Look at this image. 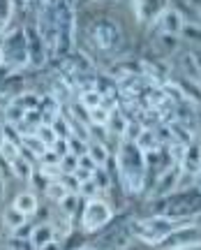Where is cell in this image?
<instances>
[{"instance_id":"14","label":"cell","mask_w":201,"mask_h":250,"mask_svg":"<svg viewBox=\"0 0 201 250\" xmlns=\"http://www.w3.org/2000/svg\"><path fill=\"white\" fill-rule=\"evenodd\" d=\"M178 62H181L183 79L192 81V83H199L201 86V74H199V65H197V56H194V51H183V54L178 56Z\"/></svg>"},{"instance_id":"24","label":"cell","mask_w":201,"mask_h":250,"mask_svg":"<svg viewBox=\"0 0 201 250\" xmlns=\"http://www.w3.org/2000/svg\"><path fill=\"white\" fill-rule=\"evenodd\" d=\"M70 190L62 186L60 179H49L46 181V186H44V195H46V199H53V202H60V199H65V195H67Z\"/></svg>"},{"instance_id":"23","label":"cell","mask_w":201,"mask_h":250,"mask_svg":"<svg viewBox=\"0 0 201 250\" xmlns=\"http://www.w3.org/2000/svg\"><path fill=\"white\" fill-rule=\"evenodd\" d=\"M106 127H109L114 134H118V137H125V130H127V118L121 114V109H111V111H109Z\"/></svg>"},{"instance_id":"38","label":"cell","mask_w":201,"mask_h":250,"mask_svg":"<svg viewBox=\"0 0 201 250\" xmlns=\"http://www.w3.org/2000/svg\"><path fill=\"white\" fill-rule=\"evenodd\" d=\"M0 142H2V125H0Z\"/></svg>"},{"instance_id":"12","label":"cell","mask_w":201,"mask_h":250,"mask_svg":"<svg viewBox=\"0 0 201 250\" xmlns=\"http://www.w3.org/2000/svg\"><path fill=\"white\" fill-rule=\"evenodd\" d=\"M166 7H171V0H134L137 21L141 23H155Z\"/></svg>"},{"instance_id":"21","label":"cell","mask_w":201,"mask_h":250,"mask_svg":"<svg viewBox=\"0 0 201 250\" xmlns=\"http://www.w3.org/2000/svg\"><path fill=\"white\" fill-rule=\"evenodd\" d=\"M86 153L90 155V160L95 162L97 167H106V162H109V151H106V146L102 142H88V148Z\"/></svg>"},{"instance_id":"3","label":"cell","mask_w":201,"mask_h":250,"mask_svg":"<svg viewBox=\"0 0 201 250\" xmlns=\"http://www.w3.org/2000/svg\"><path fill=\"white\" fill-rule=\"evenodd\" d=\"M88 40L102 56H114L122 46V28L111 17H100L88 26Z\"/></svg>"},{"instance_id":"8","label":"cell","mask_w":201,"mask_h":250,"mask_svg":"<svg viewBox=\"0 0 201 250\" xmlns=\"http://www.w3.org/2000/svg\"><path fill=\"white\" fill-rule=\"evenodd\" d=\"M201 243V225H176L174 232L160 243V250H181Z\"/></svg>"},{"instance_id":"6","label":"cell","mask_w":201,"mask_h":250,"mask_svg":"<svg viewBox=\"0 0 201 250\" xmlns=\"http://www.w3.org/2000/svg\"><path fill=\"white\" fill-rule=\"evenodd\" d=\"M111 206L106 204L104 199L100 197H93V199H86L83 202V213H81V229L88 234H95L100 229H104L106 225L111 223Z\"/></svg>"},{"instance_id":"30","label":"cell","mask_w":201,"mask_h":250,"mask_svg":"<svg viewBox=\"0 0 201 250\" xmlns=\"http://www.w3.org/2000/svg\"><path fill=\"white\" fill-rule=\"evenodd\" d=\"M187 5L194 9V14L201 19V0H187Z\"/></svg>"},{"instance_id":"25","label":"cell","mask_w":201,"mask_h":250,"mask_svg":"<svg viewBox=\"0 0 201 250\" xmlns=\"http://www.w3.org/2000/svg\"><path fill=\"white\" fill-rule=\"evenodd\" d=\"M58 204H60L62 213L70 215V218H74V215H77V208H79V204H81V199L77 197V192H67V195H65V199H60Z\"/></svg>"},{"instance_id":"28","label":"cell","mask_w":201,"mask_h":250,"mask_svg":"<svg viewBox=\"0 0 201 250\" xmlns=\"http://www.w3.org/2000/svg\"><path fill=\"white\" fill-rule=\"evenodd\" d=\"M12 12H14L12 0H0V35L7 33V26L12 21Z\"/></svg>"},{"instance_id":"4","label":"cell","mask_w":201,"mask_h":250,"mask_svg":"<svg viewBox=\"0 0 201 250\" xmlns=\"http://www.w3.org/2000/svg\"><path fill=\"white\" fill-rule=\"evenodd\" d=\"M176 220L166 218V215H148V218H139V220H130V234L134 239H139L150 246H160L169 234L174 232Z\"/></svg>"},{"instance_id":"19","label":"cell","mask_w":201,"mask_h":250,"mask_svg":"<svg viewBox=\"0 0 201 250\" xmlns=\"http://www.w3.org/2000/svg\"><path fill=\"white\" fill-rule=\"evenodd\" d=\"M14 208L17 211H21L23 215H35L37 213V206H40V202H37V195L35 192H21V195H17V199H14Z\"/></svg>"},{"instance_id":"26","label":"cell","mask_w":201,"mask_h":250,"mask_svg":"<svg viewBox=\"0 0 201 250\" xmlns=\"http://www.w3.org/2000/svg\"><path fill=\"white\" fill-rule=\"evenodd\" d=\"M155 46H158V51H164V54H176V49H178V37H171V35H164V33H158Z\"/></svg>"},{"instance_id":"39","label":"cell","mask_w":201,"mask_h":250,"mask_svg":"<svg viewBox=\"0 0 201 250\" xmlns=\"http://www.w3.org/2000/svg\"><path fill=\"white\" fill-rule=\"evenodd\" d=\"M199 218H201V215H199Z\"/></svg>"},{"instance_id":"16","label":"cell","mask_w":201,"mask_h":250,"mask_svg":"<svg viewBox=\"0 0 201 250\" xmlns=\"http://www.w3.org/2000/svg\"><path fill=\"white\" fill-rule=\"evenodd\" d=\"M9 171H12V176L19 181H30L33 179V165L28 162V158L23 153H19L17 158H12L9 160Z\"/></svg>"},{"instance_id":"34","label":"cell","mask_w":201,"mask_h":250,"mask_svg":"<svg viewBox=\"0 0 201 250\" xmlns=\"http://www.w3.org/2000/svg\"><path fill=\"white\" fill-rule=\"evenodd\" d=\"M194 56H197V65H199V74H201V51H194Z\"/></svg>"},{"instance_id":"7","label":"cell","mask_w":201,"mask_h":250,"mask_svg":"<svg viewBox=\"0 0 201 250\" xmlns=\"http://www.w3.org/2000/svg\"><path fill=\"white\" fill-rule=\"evenodd\" d=\"M183 167L181 162H174L169 165L164 171H160L155 183H153V190H150V199H164V197L174 195L178 186H181V179H183Z\"/></svg>"},{"instance_id":"22","label":"cell","mask_w":201,"mask_h":250,"mask_svg":"<svg viewBox=\"0 0 201 250\" xmlns=\"http://www.w3.org/2000/svg\"><path fill=\"white\" fill-rule=\"evenodd\" d=\"M79 104L90 111V109H95V107H102V104H104V100H102V93H100L97 88H86V90H81Z\"/></svg>"},{"instance_id":"15","label":"cell","mask_w":201,"mask_h":250,"mask_svg":"<svg viewBox=\"0 0 201 250\" xmlns=\"http://www.w3.org/2000/svg\"><path fill=\"white\" fill-rule=\"evenodd\" d=\"M56 239V232H53V227H51V223H42V225H37L35 229L30 232V246L35 250H40V248H44L49 241H53Z\"/></svg>"},{"instance_id":"13","label":"cell","mask_w":201,"mask_h":250,"mask_svg":"<svg viewBox=\"0 0 201 250\" xmlns=\"http://www.w3.org/2000/svg\"><path fill=\"white\" fill-rule=\"evenodd\" d=\"M181 167H183V174L187 176H199L201 174V144H187L185 148V155L181 160Z\"/></svg>"},{"instance_id":"5","label":"cell","mask_w":201,"mask_h":250,"mask_svg":"<svg viewBox=\"0 0 201 250\" xmlns=\"http://www.w3.org/2000/svg\"><path fill=\"white\" fill-rule=\"evenodd\" d=\"M5 56V65L9 72H21L30 67V56H28V42L23 28L5 33V44L0 46Z\"/></svg>"},{"instance_id":"37","label":"cell","mask_w":201,"mask_h":250,"mask_svg":"<svg viewBox=\"0 0 201 250\" xmlns=\"http://www.w3.org/2000/svg\"><path fill=\"white\" fill-rule=\"evenodd\" d=\"M197 190L201 192V174H199V183H197Z\"/></svg>"},{"instance_id":"10","label":"cell","mask_w":201,"mask_h":250,"mask_svg":"<svg viewBox=\"0 0 201 250\" xmlns=\"http://www.w3.org/2000/svg\"><path fill=\"white\" fill-rule=\"evenodd\" d=\"M26 33V42H28V56H30V67H42L44 62L49 61V51H46V44H44L42 35L37 30L35 23L23 28Z\"/></svg>"},{"instance_id":"17","label":"cell","mask_w":201,"mask_h":250,"mask_svg":"<svg viewBox=\"0 0 201 250\" xmlns=\"http://www.w3.org/2000/svg\"><path fill=\"white\" fill-rule=\"evenodd\" d=\"M28 223V215H23L21 211H17L14 206H9V208H5L2 211V225L7 227V232L17 234L19 229H23Z\"/></svg>"},{"instance_id":"11","label":"cell","mask_w":201,"mask_h":250,"mask_svg":"<svg viewBox=\"0 0 201 250\" xmlns=\"http://www.w3.org/2000/svg\"><path fill=\"white\" fill-rule=\"evenodd\" d=\"M185 17L181 9L176 7H166L162 14L158 17L155 26H158V33H164V35H171V37H181L185 30Z\"/></svg>"},{"instance_id":"35","label":"cell","mask_w":201,"mask_h":250,"mask_svg":"<svg viewBox=\"0 0 201 250\" xmlns=\"http://www.w3.org/2000/svg\"><path fill=\"white\" fill-rule=\"evenodd\" d=\"M77 250H97L95 246H81V248H77Z\"/></svg>"},{"instance_id":"33","label":"cell","mask_w":201,"mask_h":250,"mask_svg":"<svg viewBox=\"0 0 201 250\" xmlns=\"http://www.w3.org/2000/svg\"><path fill=\"white\" fill-rule=\"evenodd\" d=\"M181 250H201V243H194V246H187V248H181Z\"/></svg>"},{"instance_id":"9","label":"cell","mask_w":201,"mask_h":250,"mask_svg":"<svg viewBox=\"0 0 201 250\" xmlns=\"http://www.w3.org/2000/svg\"><path fill=\"white\" fill-rule=\"evenodd\" d=\"M130 223L125 225H114V227H109L100 239H97L95 248L97 250H122L130 246Z\"/></svg>"},{"instance_id":"2","label":"cell","mask_w":201,"mask_h":250,"mask_svg":"<svg viewBox=\"0 0 201 250\" xmlns=\"http://www.w3.org/2000/svg\"><path fill=\"white\" fill-rule=\"evenodd\" d=\"M158 202V213L166 215L176 223L181 220H190V218H199L201 215V192L199 190H176L174 195L164 197V199H153Z\"/></svg>"},{"instance_id":"32","label":"cell","mask_w":201,"mask_h":250,"mask_svg":"<svg viewBox=\"0 0 201 250\" xmlns=\"http://www.w3.org/2000/svg\"><path fill=\"white\" fill-rule=\"evenodd\" d=\"M5 176H2V174H0V199H2V197H5Z\"/></svg>"},{"instance_id":"36","label":"cell","mask_w":201,"mask_h":250,"mask_svg":"<svg viewBox=\"0 0 201 250\" xmlns=\"http://www.w3.org/2000/svg\"><path fill=\"white\" fill-rule=\"evenodd\" d=\"M5 65V56H2V49H0V67Z\"/></svg>"},{"instance_id":"1","label":"cell","mask_w":201,"mask_h":250,"mask_svg":"<svg viewBox=\"0 0 201 250\" xmlns=\"http://www.w3.org/2000/svg\"><path fill=\"white\" fill-rule=\"evenodd\" d=\"M118 174L127 192H141L146 183V171H148V155L130 139H122L118 146Z\"/></svg>"},{"instance_id":"20","label":"cell","mask_w":201,"mask_h":250,"mask_svg":"<svg viewBox=\"0 0 201 250\" xmlns=\"http://www.w3.org/2000/svg\"><path fill=\"white\" fill-rule=\"evenodd\" d=\"M40 100H42L40 93H35V90H23V93H19V95H14V98L9 100V104L30 111V109H40Z\"/></svg>"},{"instance_id":"27","label":"cell","mask_w":201,"mask_h":250,"mask_svg":"<svg viewBox=\"0 0 201 250\" xmlns=\"http://www.w3.org/2000/svg\"><path fill=\"white\" fill-rule=\"evenodd\" d=\"M58 167H60V174H74V171L79 169V155H74V153H65V155H60Z\"/></svg>"},{"instance_id":"29","label":"cell","mask_w":201,"mask_h":250,"mask_svg":"<svg viewBox=\"0 0 201 250\" xmlns=\"http://www.w3.org/2000/svg\"><path fill=\"white\" fill-rule=\"evenodd\" d=\"M35 134L40 137V139H42L44 144H46V146H49V148H53V144H56V139H58V134L53 132L51 125H44V123L35 127Z\"/></svg>"},{"instance_id":"18","label":"cell","mask_w":201,"mask_h":250,"mask_svg":"<svg viewBox=\"0 0 201 250\" xmlns=\"http://www.w3.org/2000/svg\"><path fill=\"white\" fill-rule=\"evenodd\" d=\"M21 151H28V153H33L35 158H42L44 153L49 151V146L35 132H28V134H21Z\"/></svg>"},{"instance_id":"31","label":"cell","mask_w":201,"mask_h":250,"mask_svg":"<svg viewBox=\"0 0 201 250\" xmlns=\"http://www.w3.org/2000/svg\"><path fill=\"white\" fill-rule=\"evenodd\" d=\"M40 250H60V241H58V239H53V241H49L44 248H40Z\"/></svg>"}]
</instances>
